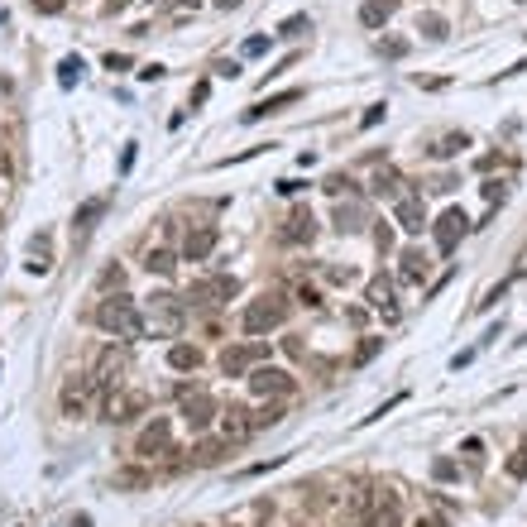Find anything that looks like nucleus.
I'll list each match as a JSON object with an SVG mask.
<instances>
[{"label": "nucleus", "mask_w": 527, "mask_h": 527, "mask_svg": "<svg viewBox=\"0 0 527 527\" xmlns=\"http://www.w3.org/2000/svg\"><path fill=\"white\" fill-rule=\"evenodd\" d=\"M417 34H427V39H446V19H441V15H422Z\"/></svg>", "instance_id": "31"}, {"label": "nucleus", "mask_w": 527, "mask_h": 527, "mask_svg": "<svg viewBox=\"0 0 527 527\" xmlns=\"http://www.w3.org/2000/svg\"><path fill=\"white\" fill-rule=\"evenodd\" d=\"M34 5H39V10H43V15H58V10H63V5H67V0H34Z\"/></svg>", "instance_id": "46"}, {"label": "nucleus", "mask_w": 527, "mask_h": 527, "mask_svg": "<svg viewBox=\"0 0 527 527\" xmlns=\"http://www.w3.org/2000/svg\"><path fill=\"white\" fill-rule=\"evenodd\" d=\"M407 49H413L407 39H379V53L384 58H407Z\"/></svg>", "instance_id": "35"}, {"label": "nucleus", "mask_w": 527, "mask_h": 527, "mask_svg": "<svg viewBox=\"0 0 527 527\" xmlns=\"http://www.w3.org/2000/svg\"><path fill=\"white\" fill-rule=\"evenodd\" d=\"M0 202H5V173H0Z\"/></svg>", "instance_id": "51"}, {"label": "nucleus", "mask_w": 527, "mask_h": 527, "mask_svg": "<svg viewBox=\"0 0 527 527\" xmlns=\"http://www.w3.org/2000/svg\"><path fill=\"white\" fill-rule=\"evenodd\" d=\"M81 73H87V63H81V58H63V63H58V81H63V87H77Z\"/></svg>", "instance_id": "26"}, {"label": "nucleus", "mask_w": 527, "mask_h": 527, "mask_svg": "<svg viewBox=\"0 0 527 527\" xmlns=\"http://www.w3.org/2000/svg\"><path fill=\"white\" fill-rule=\"evenodd\" d=\"M513 278H527V244H523V254H518V264H513Z\"/></svg>", "instance_id": "48"}, {"label": "nucleus", "mask_w": 527, "mask_h": 527, "mask_svg": "<svg viewBox=\"0 0 527 527\" xmlns=\"http://www.w3.org/2000/svg\"><path fill=\"white\" fill-rule=\"evenodd\" d=\"M298 97H302V91H278V97H268V101H254L250 111L240 115V120H244V125H254V120H264V115H274V111H283V105H292Z\"/></svg>", "instance_id": "19"}, {"label": "nucleus", "mask_w": 527, "mask_h": 527, "mask_svg": "<svg viewBox=\"0 0 527 527\" xmlns=\"http://www.w3.org/2000/svg\"><path fill=\"white\" fill-rule=\"evenodd\" d=\"M216 5H221V10H240L244 0H216Z\"/></svg>", "instance_id": "50"}, {"label": "nucleus", "mask_w": 527, "mask_h": 527, "mask_svg": "<svg viewBox=\"0 0 527 527\" xmlns=\"http://www.w3.org/2000/svg\"><path fill=\"white\" fill-rule=\"evenodd\" d=\"M283 240L288 244H312L316 240V216L312 211H292L288 226H283Z\"/></svg>", "instance_id": "17"}, {"label": "nucleus", "mask_w": 527, "mask_h": 527, "mask_svg": "<svg viewBox=\"0 0 527 527\" xmlns=\"http://www.w3.org/2000/svg\"><path fill=\"white\" fill-rule=\"evenodd\" d=\"M236 292H240L236 278H230V274H216V278H202V283L187 288V302H192V307H226Z\"/></svg>", "instance_id": "6"}, {"label": "nucleus", "mask_w": 527, "mask_h": 527, "mask_svg": "<svg viewBox=\"0 0 527 527\" xmlns=\"http://www.w3.org/2000/svg\"><path fill=\"white\" fill-rule=\"evenodd\" d=\"M484 202H503V182H484Z\"/></svg>", "instance_id": "45"}, {"label": "nucleus", "mask_w": 527, "mask_h": 527, "mask_svg": "<svg viewBox=\"0 0 527 527\" xmlns=\"http://www.w3.org/2000/svg\"><path fill=\"white\" fill-rule=\"evenodd\" d=\"M278 192H283V197H298L302 182H298V178H283V182H278Z\"/></svg>", "instance_id": "47"}, {"label": "nucleus", "mask_w": 527, "mask_h": 527, "mask_svg": "<svg viewBox=\"0 0 527 527\" xmlns=\"http://www.w3.org/2000/svg\"><path fill=\"white\" fill-rule=\"evenodd\" d=\"M384 350V341H374V336H365V341H360V350H355V365H369L374 355H379Z\"/></svg>", "instance_id": "34"}, {"label": "nucleus", "mask_w": 527, "mask_h": 527, "mask_svg": "<svg viewBox=\"0 0 527 527\" xmlns=\"http://www.w3.org/2000/svg\"><path fill=\"white\" fill-rule=\"evenodd\" d=\"M159 10H168V15H192L197 5H202V0H154Z\"/></svg>", "instance_id": "33"}, {"label": "nucleus", "mask_w": 527, "mask_h": 527, "mask_svg": "<svg viewBox=\"0 0 527 527\" xmlns=\"http://www.w3.org/2000/svg\"><path fill=\"white\" fill-rule=\"evenodd\" d=\"M73 527H91V513H77V518H73Z\"/></svg>", "instance_id": "49"}, {"label": "nucleus", "mask_w": 527, "mask_h": 527, "mask_svg": "<svg viewBox=\"0 0 527 527\" xmlns=\"http://www.w3.org/2000/svg\"><path fill=\"white\" fill-rule=\"evenodd\" d=\"M465 230H470V216H465L461 206L441 211V221H437V250H441V254H451L455 244L465 240Z\"/></svg>", "instance_id": "10"}, {"label": "nucleus", "mask_w": 527, "mask_h": 527, "mask_svg": "<svg viewBox=\"0 0 527 527\" xmlns=\"http://www.w3.org/2000/svg\"><path fill=\"white\" fill-rule=\"evenodd\" d=\"M244 384H250L254 398H288V393H292V374L278 369V365H260Z\"/></svg>", "instance_id": "9"}, {"label": "nucleus", "mask_w": 527, "mask_h": 527, "mask_svg": "<svg viewBox=\"0 0 527 527\" xmlns=\"http://www.w3.org/2000/svg\"><path fill=\"white\" fill-rule=\"evenodd\" d=\"M365 226V202H341L336 206V230L341 236H350V230H360Z\"/></svg>", "instance_id": "22"}, {"label": "nucleus", "mask_w": 527, "mask_h": 527, "mask_svg": "<svg viewBox=\"0 0 527 527\" xmlns=\"http://www.w3.org/2000/svg\"><path fill=\"white\" fill-rule=\"evenodd\" d=\"M431 475H437V479H455V465L451 461H437V465H431Z\"/></svg>", "instance_id": "44"}, {"label": "nucleus", "mask_w": 527, "mask_h": 527, "mask_svg": "<svg viewBox=\"0 0 527 527\" xmlns=\"http://www.w3.org/2000/svg\"><path fill=\"white\" fill-rule=\"evenodd\" d=\"M508 475H513V479H523V475H527V446H523V451H513V461H508Z\"/></svg>", "instance_id": "38"}, {"label": "nucleus", "mask_w": 527, "mask_h": 527, "mask_svg": "<svg viewBox=\"0 0 527 527\" xmlns=\"http://www.w3.org/2000/svg\"><path fill=\"white\" fill-rule=\"evenodd\" d=\"M461 149H470V139H465V135H446V139H437V144H431V154L451 159V154H461Z\"/></svg>", "instance_id": "27"}, {"label": "nucleus", "mask_w": 527, "mask_h": 527, "mask_svg": "<svg viewBox=\"0 0 527 527\" xmlns=\"http://www.w3.org/2000/svg\"><path fill=\"white\" fill-rule=\"evenodd\" d=\"M101 211H105V202H87V206H81L77 216H73V226H77V230H91V221H97Z\"/></svg>", "instance_id": "32"}, {"label": "nucleus", "mask_w": 527, "mask_h": 527, "mask_svg": "<svg viewBox=\"0 0 527 527\" xmlns=\"http://www.w3.org/2000/svg\"><path fill=\"white\" fill-rule=\"evenodd\" d=\"M230 451V441H197L192 446V465H216Z\"/></svg>", "instance_id": "25"}, {"label": "nucleus", "mask_w": 527, "mask_h": 527, "mask_svg": "<svg viewBox=\"0 0 527 527\" xmlns=\"http://www.w3.org/2000/svg\"><path fill=\"white\" fill-rule=\"evenodd\" d=\"M25 268H29V274H49V268H53V264H49V250H39V244H34V260H29Z\"/></svg>", "instance_id": "37"}, {"label": "nucleus", "mask_w": 527, "mask_h": 527, "mask_svg": "<svg viewBox=\"0 0 527 527\" xmlns=\"http://www.w3.org/2000/svg\"><path fill=\"white\" fill-rule=\"evenodd\" d=\"M398 187H403V178H398L393 168H379V173H374V192H393V197H407V192H398Z\"/></svg>", "instance_id": "28"}, {"label": "nucleus", "mask_w": 527, "mask_h": 527, "mask_svg": "<svg viewBox=\"0 0 527 527\" xmlns=\"http://www.w3.org/2000/svg\"><path fill=\"white\" fill-rule=\"evenodd\" d=\"M105 67H111V73H125V67H130V58H125V53H105Z\"/></svg>", "instance_id": "41"}, {"label": "nucleus", "mask_w": 527, "mask_h": 527, "mask_svg": "<svg viewBox=\"0 0 527 527\" xmlns=\"http://www.w3.org/2000/svg\"><path fill=\"white\" fill-rule=\"evenodd\" d=\"M374 240H379V250H389V244H393V226H384V221H379V230H374Z\"/></svg>", "instance_id": "43"}, {"label": "nucleus", "mask_w": 527, "mask_h": 527, "mask_svg": "<svg viewBox=\"0 0 527 527\" xmlns=\"http://www.w3.org/2000/svg\"><path fill=\"white\" fill-rule=\"evenodd\" d=\"M144 268H149V274H159V278H173V274H178V254H173V250H149Z\"/></svg>", "instance_id": "24"}, {"label": "nucleus", "mask_w": 527, "mask_h": 527, "mask_svg": "<svg viewBox=\"0 0 527 527\" xmlns=\"http://www.w3.org/2000/svg\"><path fill=\"white\" fill-rule=\"evenodd\" d=\"M384 115H389V105H384V101H379V105H369V111H365V125H379Z\"/></svg>", "instance_id": "42"}, {"label": "nucleus", "mask_w": 527, "mask_h": 527, "mask_svg": "<svg viewBox=\"0 0 527 527\" xmlns=\"http://www.w3.org/2000/svg\"><path fill=\"white\" fill-rule=\"evenodd\" d=\"M393 10H398V0H365V5H360V25L379 29V25H389V19H393Z\"/></svg>", "instance_id": "20"}, {"label": "nucleus", "mask_w": 527, "mask_h": 527, "mask_svg": "<svg viewBox=\"0 0 527 527\" xmlns=\"http://www.w3.org/2000/svg\"><path fill=\"white\" fill-rule=\"evenodd\" d=\"M149 470H115V489H144Z\"/></svg>", "instance_id": "30"}, {"label": "nucleus", "mask_w": 527, "mask_h": 527, "mask_svg": "<svg viewBox=\"0 0 527 527\" xmlns=\"http://www.w3.org/2000/svg\"><path fill=\"white\" fill-rule=\"evenodd\" d=\"M168 365H173V369H182V374H187V369H202V350L187 345V341H178V345L168 350Z\"/></svg>", "instance_id": "23"}, {"label": "nucleus", "mask_w": 527, "mask_h": 527, "mask_svg": "<svg viewBox=\"0 0 527 527\" xmlns=\"http://www.w3.org/2000/svg\"><path fill=\"white\" fill-rule=\"evenodd\" d=\"M369 527H403V503H398L393 489H379L369 503Z\"/></svg>", "instance_id": "12"}, {"label": "nucleus", "mask_w": 527, "mask_h": 527, "mask_svg": "<svg viewBox=\"0 0 527 527\" xmlns=\"http://www.w3.org/2000/svg\"><path fill=\"white\" fill-rule=\"evenodd\" d=\"M101 288H125V268H105V274H101Z\"/></svg>", "instance_id": "40"}, {"label": "nucleus", "mask_w": 527, "mask_h": 527, "mask_svg": "<svg viewBox=\"0 0 527 527\" xmlns=\"http://www.w3.org/2000/svg\"><path fill=\"white\" fill-rule=\"evenodd\" d=\"M91 393H97V389H91L87 374H73V379H67V389H63V413L67 417H81V413H87V403H91Z\"/></svg>", "instance_id": "14"}, {"label": "nucleus", "mask_w": 527, "mask_h": 527, "mask_svg": "<svg viewBox=\"0 0 527 527\" xmlns=\"http://www.w3.org/2000/svg\"><path fill=\"white\" fill-rule=\"evenodd\" d=\"M417 527H441V523H417Z\"/></svg>", "instance_id": "52"}, {"label": "nucleus", "mask_w": 527, "mask_h": 527, "mask_svg": "<svg viewBox=\"0 0 527 527\" xmlns=\"http://www.w3.org/2000/svg\"><path fill=\"white\" fill-rule=\"evenodd\" d=\"M365 298H369V307L374 312H384V322H398V302H393V278H369V288H365Z\"/></svg>", "instance_id": "13"}, {"label": "nucleus", "mask_w": 527, "mask_h": 527, "mask_svg": "<svg viewBox=\"0 0 527 527\" xmlns=\"http://www.w3.org/2000/svg\"><path fill=\"white\" fill-rule=\"evenodd\" d=\"M260 53H268V39H264V34H254V39H244V58H260Z\"/></svg>", "instance_id": "39"}, {"label": "nucleus", "mask_w": 527, "mask_h": 527, "mask_svg": "<svg viewBox=\"0 0 527 527\" xmlns=\"http://www.w3.org/2000/svg\"><path fill=\"white\" fill-rule=\"evenodd\" d=\"M149 413V393L144 389H115V393H105V422H135V417H144Z\"/></svg>", "instance_id": "7"}, {"label": "nucleus", "mask_w": 527, "mask_h": 527, "mask_svg": "<svg viewBox=\"0 0 527 527\" xmlns=\"http://www.w3.org/2000/svg\"><path fill=\"white\" fill-rule=\"evenodd\" d=\"M283 322H288V302L278 298V292H260V298L240 312V326L250 336H268V331H278Z\"/></svg>", "instance_id": "3"}, {"label": "nucleus", "mask_w": 527, "mask_h": 527, "mask_svg": "<svg viewBox=\"0 0 527 527\" xmlns=\"http://www.w3.org/2000/svg\"><path fill=\"white\" fill-rule=\"evenodd\" d=\"M254 431V417L244 413V407H230L226 417H221V441H244Z\"/></svg>", "instance_id": "18"}, {"label": "nucleus", "mask_w": 527, "mask_h": 527, "mask_svg": "<svg viewBox=\"0 0 527 527\" xmlns=\"http://www.w3.org/2000/svg\"><path fill=\"white\" fill-rule=\"evenodd\" d=\"M125 369H130V355H125V345H105L101 355H97V365L87 369V379H91V389L115 393V389H125V384H120Z\"/></svg>", "instance_id": "4"}, {"label": "nucleus", "mask_w": 527, "mask_h": 527, "mask_svg": "<svg viewBox=\"0 0 527 527\" xmlns=\"http://www.w3.org/2000/svg\"><path fill=\"white\" fill-rule=\"evenodd\" d=\"M422 226H427V206H422L417 192L398 197V230H407V236H422Z\"/></svg>", "instance_id": "15"}, {"label": "nucleus", "mask_w": 527, "mask_h": 527, "mask_svg": "<svg viewBox=\"0 0 527 527\" xmlns=\"http://www.w3.org/2000/svg\"><path fill=\"white\" fill-rule=\"evenodd\" d=\"M97 322H101V331L115 336V341H139V336H144V316H139V307L130 298H120V292L97 307Z\"/></svg>", "instance_id": "2"}, {"label": "nucleus", "mask_w": 527, "mask_h": 527, "mask_svg": "<svg viewBox=\"0 0 527 527\" xmlns=\"http://www.w3.org/2000/svg\"><path fill=\"white\" fill-rule=\"evenodd\" d=\"M178 413L192 431H206L211 422H216V403H211V393L202 389V384H182L178 389Z\"/></svg>", "instance_id": "5"}, {"label": "nucleus", "mask_w": 527, "mask_h": 527, "mask_svg": "<svg viewBox=\"0 0 527 527\" xmlns=\"http://www.w3.org/2000/svg\"><path fill=\"white\" fill-rule=\"evenodd\" d=\"M264 355H268V345H226L221 350V374H226V379H240V374Z\"/></svg>", "instance_id": "11"}, {"label": "nucleus", "mask_w": 527, "mask_h": 527, "mask_svg": "<svg viewBox=\"0 0 527 527\" xmlns=\"http://www.w3.org/2000/svg\"><path fill=\"white\" fill-rule=\"evenodd\" d=\"M326 192H331V197H341V192H355V182H350L345 173H331V178H326Z\"/></svg>", "instance_id": "36"}, {"label": "nucleus", "mask_w": 527, "mask_h": 527, "mask_svg": "<svg viewBox=\"0 0 527 527\" xmlns=\"http://www.w3.org/2000/svg\"><path fill=\"white\" fill-rule=\"evenodd\" d=\"M403 268H398V274H403V283H422V278L431 274V260L422 250H403V260H398Z\"/></svg>", "instance_id": "21"}, {"label": "nucleus", "mask_w": 527, "mask_h": 527, "mask_svg": "<svg viewBox=\"0 0 527 527\" xmlns=\"http://www.w3.org/2000/svg\"><path fill=\"white\" fill-rule=\"evenodd\" d=\"M216 240H221L216 226H192V230H187V240H182V254L197 264V260H206V254L216 250Z\"/></svg>", "instance_id": "16"}, {"label": "nucleus", "mask_w": 527, "mask_h": 527, "mask_svg": "<svg viewBox=\"0 0 527 527\" xmlns=\"http://www.w3.org/2000/svg\"><path fill=\"white\" fill-rule=\"evenodd\" d=\"M135 455H139V461H159V455H173V427H168V417H154L144 431H139Z\"/></svg>", "instance_id": "8"}, {"label": "nucleus", "mask_w": 527, "mask_h": 527, "mask_svg": "<svg viewBox=\"0 0 527 527\" xmlns=\"http://www.w3.org/2000/svg\"><path fill=\"white\" fill-rule=\"evenodd\" d=\"M139 316H144V336H163V341H173V336H182V326H187V302L173 298V292H154Z\"/></svg>", "instance_id": "1"}, {"label": "nucleus", "mask_w": 527, "mask_h": 527, "mask_svg": "<svg viewBox=\"0 0 527 527\" xmlns=\"http://www.w3.org/2000/svg\"><path fill=\"white\" fill-rule=\"evenodd\" d=\"M302 29H307V34H312V19H307V15H288V19H283V25H278V39H298V34H302Z\"/></svg>", "instance_id": "29"}]
</instances>
